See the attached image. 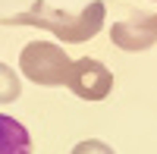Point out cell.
Here are the masks:
<instances>
[{"label": "cell", "mask_w": 157, "mask_h": 154, "mask_svg": "<svg viewBox=\"0 0 157 154\" xmlns=\"http://www.w3.org/2000/svg\"><path fill=\"white\" fill-rule=\"evenodd\" d=\"M69 66H72V60L66 57V50H60L50 41H32L19 54V69L35 85H47V88L66 85Z\"/></svg>", "instance_id": "7a4b0ae2"}, {"label": "cell", "mask_w": 157, "mask_h": 154, "mask_svg": "<svg viewBox=\"0 0 157 154\" xmlns=\"http://www.w3.org/2000/svg\"><path fill=\"white\" fill-rule=\"evenodd\" d=\"M0 154H32L29 129L6 113H0Z\"/></svg>", "instance_id": "5b68a950"}, {"label": "cell", "mask_w": 157, "mask_h": 154, "mask_svg": "<svg viewBox=\"0 0 157 154\" xmlns=\"http://www.w3.org/2000/svg\"><path fill=\"white\" fill-rule=\"evenodd\" d=\"M22 94V79L13 72L6 63H0V104H10Z\"/></svg>", "instance_id": "8992f818"}, {"label": "cell", "mask_w": 157, "mask_h": 154, "mask_svg": "<svg viewBox=\"0 0 157 154\" xmlns=\"http://www.w3.org/2000/svg\"><path fill=\"white\" fill-rule=\"evenodd\" d=\"M66 85L72 88V94H78L82 101H104L113 91V72L98 60H72L69 66V79Z\"/></svg>", "instance_id": "3957f363"}, {"label": "cell", "mask_w": 157, "mask_h": 154, "mask_svg": "<svg viewBox=\"0 0 157 154\" xmlns=\"http://www.w3.org/2000/svg\"><path fill=\"white\" fill-rule=\"evenodd\" d=\"M110 41L120 50H129V54L154 47L157 44V13H132L123 22H113Z\"/></svg>", "instance_id": "277c9868"}, {"label": "cell", "mask_w": 157, "mask_h": 154, "mask_svg": "<svg viewBox=\"0 0 157 154\" xmlns=\"http://www.w3.org/2000/svg\"><path fill=\"white\" fill-rule=\"evenodd\" d=\"M154 3H157V0H154Z\"/></svg>", "instance_id": "ba28073f"}, {"label": "cell", "mask_w": 157, "mask_h": 154, "mask_svg": "<svg viewBox=\"0 0 157 154\" xmlns=\"http://www.w3.org/2000/svg\"><path fill=\"white\" fill-rule=\"evenodd\" d=\"M104 19H107V6H104L101 0H91V3L82 13H75V16L54 10L47 0H35L32 10L13 16L10 25H38V29L54 32L57 38H63V41H69V44H82V41L94 38L104 29Z\"/></svg>", "instance_id": "6da1fadb"}, {"label": "cell", "mask_w": 157, "mask_h": 154, "mask_svg": "<svg viewBox=\"0 0 157 154\" xmlns=\"http://www.w3.org/2000/svg\"><path fill=\"white\" fill-rule=\"evenodd\" d=\"M69 154H113V148L104 145V142H98V138H88V142H78Z\"/></svg>", "instance_id": "52a82bcc"}]
</instances>
